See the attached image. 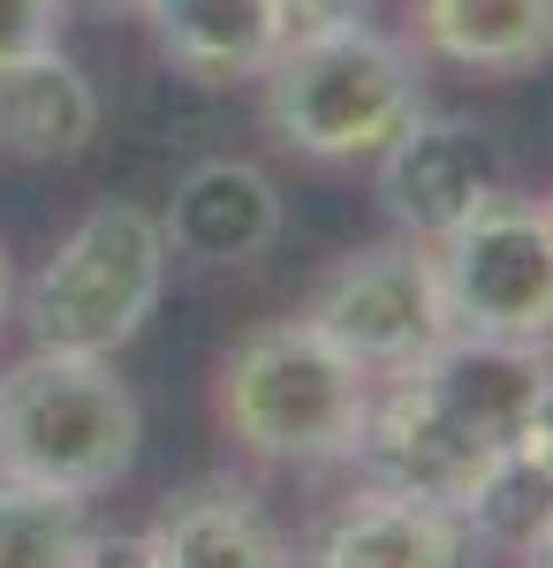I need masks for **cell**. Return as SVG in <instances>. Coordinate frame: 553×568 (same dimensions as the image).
<instances>
[{
	"label": "cell",
	"mask_w": 553,
	"mask_h": 568,
	"mask_svg": "<svg viewBox=\"0 0 553 568\" xmlns=\"http://www.w3.org/2000/svg\"><path fill=\"white\" fill-rule=\"evenodd\" d=\"M144 409L107 356L31 349L0 372V478L53 493H107L137 470Z\"/></svg>",
	"instance_id": "cell-4"
},
{
	"label": "cell",
	"mask_w": 553,
	"mask_h": 568,
	"mask_svg": "<svg viewBox=\"0 0 553 568\" xmlns=\"http://www.w3.org/2000/svg\"><path fill=\"white\" fill-rule=\"evenodd\" d=\"M501 182H509V152H501V136L485 130V122H470V114H432L425 106L380 152V205L418 243H440Z\"/></svg>",
	"instance_id": "cell-8"
},
{
	"label": "cell",
	"mask_w": 553,
	"mask_h": 568,
	"mask_svg": "<svg viewBox=\"0 0 553 568\" xmlns=\"http://www.w3.org/2000/svg\"><path fill=\"white\" fill-rule=\"evenodd\" d=\"M84 568H152V546H144L137 530H91Z\"/></svg>",
	"instance_id": "cell-18"
},
{
	"label": "cell",
	"mask_w": 553,
	"mask_h": 568,
	"mask_svg": "<svg viewBox=\"0 0 553 568\" xmlns=\"http://www.w3.org/2000/svg\"><path fill=\"white\" fill-rule=\"evenodd\" d=\"M160 235H168L174 258L190 265H251L281 235V190L258 175L251 160H198L174 182Z\"/></svg>",
	"instance_id": "cell-9"
},
{
	"label": "cell",
	"mask_w": 553,
	"mask_h": 568,
	"mask_svg": "<svg viewBox=\"0 0 553 568\" xmlns=\"http://www.w3.org/2000/svg\"><path fill=\"white\" fill-rule=\"evenodd\" d=\"M258 84H265V130H273V144L303 152V160H326V168L380 160L386 144L425 114L418 53L402 39H386V31H372V23L273 45Z\"/></svg>",
	"instance_id": "cell-3"
},
{
	"label": "cell",
	"mask_w": 553,
	"mask_h": 568,
	"mask_svg": "<svg viewBox=\"0 0 553 568\" xmlns=\"http://www.w3.org/2000/svg\"><path fill=\"white\" fill-rule=\"evenodd\" d=\"M372 402V372L311 326V318H265L220 356L213 409L220 433L251 463L303 470V463H349L356 417Z\"/></svg>",
	"instance_id": "cell-2"
},
{
	"label": "cell",
	"mask_w": 553,
	"mask_h": 568,
	"mask_svg": "<svg viewBox=\"0 0 553 568\" xmlns=\"http://www.w3.org/2000/svg\"><path fill=\"white\" fill-rule=\"evenodd\" d=\"M418 39L448 69L523 77L553 45V0H418Z\"/></svg>",
	"instance_id": "cell-14"
},
{
	"label": "cell",
	"mask_w": 553,
	"mask_h": 568,
	"mask_svg": "<svg viewBox=\"0 0 553 568\" xmlns=\"http://www.w3.org/2000/svg\"><path fill=\"white\" fill-rule=\"evenodd\" d=\"M311 568H470V524L455 508L364 485L326 524Z\"/></svg>",
	"instance_id": "cell-11"
},
{
	"label": "cell",
	"mask_w": 553,
	"mask_h": 568,
	"mask_svg": "<svg viewBox=\"0 0 553 568\" xmlns=\"http://www.w3.org/2000/svg\"><path fill=\"white\" fill-rule=\"evenodd\" d=\"M61 8H91V16H122V8H144V0H61Z\"/></svg>",
	"instance_id": "cell-19"
},
{
	"label": "cell",
	"mask_w": 553,
	"mask_h": 568,
	"mask_svg": "<svg viewBox=\"0 0 553 568\" xmlns=\"http://www.w3.org/2000/svg\"><path fill=\"white\" fill-rule=\"evenodd\" d=\"M273 23H281V45L326 39V31H349V23H372V0H273Z\"/></svg>",
	"instance_id": "cell-17"
},
{
	"label": "cell",
	"mask_w": 553,
	"mask_h": 568,
	"mask_svg": "<svg viewBox=\"0 0 553 568\" xmlns=\"http://www.w3.org/2000/svg\"><path fill=\"white\" fill-rule=\"evenodd\" d=\"M91 530L99 524L77 493L0 478V568H84Z\"/></svg>",
	"instance_id": "cell-15"
},
{
	"label": "cell",
	"mask_w": 553,
	"mask_h": 568,
	"mask_svg": "<svg viewBox=\"0 0 553 568\" xmlns=\"http://www.w3.org/2000/svg\"><path fill=\"white\" fill-rule=\"evenodd\" d=\"M349 463L380 493H410L463 516L501 455L546 463V342L448 334L402 372H380Z\"/></svg>",
	"instance_id": "cell-1"
},
{
	"label": "cell",
	"mask_w": 553,
	"mask_h": 568,
	"mask_svg": "<svg viewBox=\"0 0 553 568\" xmlns=\"http://www.w3.org/2000/svg\"><path fill=\"white\" fill-rule=\"evenodd\" d=\"M8 304H16V273H8V251H0V318H8Z\"/></svg>",
	"instance_id": "cell-20"
},
{
	"label": "cell",
	"mask_w": 553,
	"mask_h": 568,
	"mask_svg": "<svg viewBox=\"0 0 553 568\" xmlns=\"http://www.w3.org/2000/svg\"><path fill=\"white\" fill-rule=\"evenodd\" d=\"M440 296L455 334H485V342H546L553 326V213L546 197L523 190H493L470 220H455L440 243Z\"/></svg>",
	"instance_id": "cell-6"
},
{
	"label": "cell",
	"mask_w": 553,
	"mask_h": 568,
	"mask_svg": "<svg viewBox=\"0 0 553 568\" xmlns=\"http://www.w3.org/2000/svg\"><path fill=\"white\" fill-rule=\"evenodd\" d=\"M168 288V235L144 205H91L53 258L23 288V326L31 349H69V356H114L144 334Z\"/></svg>",
	"instance_id": "cell-5"
},
{
	"label": "cell",
	"mask_w": 553,
	"mask_h": 568,
	"mask_svg": "<svg viewBox=\"0 0 553 568\" xmlns=\"http://www.w3.org/2000/svg\"><path fill=\"white\" fill-rule=\"evenodd\" d=\"M61 0H0V69H16V61H31L46 45L61 39Z\"/></svg>",
	"instance_id": "cell-16"
},
{
	"label": "cell",
	"mask_w": 553,
	"mask_h": 568,
	"mask_svg": "<svg viewBox=\"0 0 553 568\" xmlns=\"http://www.w3.org/2000/svg\"><path fill=\"white\" fill-rule=\"evenodd\" d=\"M137 16L152 23L160 61L190 84H251L281 45L273 0H144Z\"/></svg>",
	"instance_id": "cell-13"
},
{
	"label": "cell",
	"mask_w": 553,
	"mask_h": 568,
	"mask_svg": "<svg viewBox=\"0 0 553 568\" xmlns=\"http://www.w3.org/2000/svg\"><path fill=\"white\" fill-rule=\"evenodd\" d=\"M91 136H99V91L61 45L0 69V152L8 160L69 168L91 152Z\"/></svg>",
	"instance_id": "cell-12"
},
{
	"label": "cell",
	"mask_w": 553,
	"mask_h": 568,
	"mask_svg": "<svg viewBox=\"0 0 553 568\" xmlns=\"http://www.w3.org/2000/svg\"><path fill=\"white\" fill-rule=\"evenodd\" d=\"M144 546H152V568H296L273 508L251 485H228V478L174 493L152 516Z\"/></svg>",
	"instance_id": "cell-10"
},
{
	"label": "cell",
	"mask_w": 553,
	"mask_h": 568,
	"mask_svg": "<svg viewBox=\"0 0 553 568\" xmlns=\"http://www.w3.org/2000/svg\"><path fill=\"white\" fill-rule=\"evenodd\" d=\"M296 318H311V326H319L349 364H364L372 379L418 364L425 349H440V342L455 334L448 296H440L432 243H418V235H386L372 251H349L341 265H326L319 288H311V304H303Z\"/></svg>",
	"instance_id": "cell-7"
}]
</instances>
